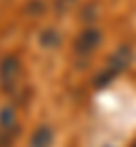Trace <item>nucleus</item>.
Instances as JSON below:
<instances>
[{"instance_id":"f257e3e1","label":"nucleus","mask_w":136,"mask_h":147,"mask_svg":"<svg viewBox=\"0 0 136 147\" xmlns=\"http://www.w3.org/2000/svg\"><path fill=\"white\" fill-rule=\"evenodd\" d=\"M20 79V61L18 57L7 55L0 61V88L5 93H14Z\"/></svg>"},{"instance_id":"f03ea898","label":"nucleus","mask_w":136,"mask_h":147,"mask_svg":"<svg viewBox=\"0 0 136 147\" xmlns=\"http://www.w3.org/2000/svg\"><path fill=\"white\" fill-rule=\"evenodd\" d=\"M100 43H102V32L95 30V27H86V30H82L77 34V38H75V52L82 55V57L91 55Z\"/></svg>"},{"instance_id":"7ed1b4c3","label":"nucleus","mask_w":136,"mask_h":147,"mask_svg":"<svg viewBox=\"0 0 136 147\" xmlns=\"http://www.w3.org/2000/svg\"><path fill=\"white\" fill-rule=\"evenodd\" d=\"M129 63H132V48H129V45H120L116 52L109 57V68H111L116 75L122 73Z\"/></svg>"},{"instance_id":"20e7f679","label":"nucleus","mask_w":136,"mask_h":147,"mask_svg":"<svg viewBox=\"0 0 136 147\" xmlns=\"http://www.w3.org/2000/svg\"><path fill=\"white\" fill-rule=\"evenodd\" d=\"M52 145V129L50 127H39L32 136V147H50Z\"/></svg>"},{"instance_id":"39448f33","label":"nucleus","mask_w":136,"mask_h":147,"mask_svg":"<svg viewBox=\"0 0 136 147\" xmlns=\"http://www.w3.org/2000/svg\"><path fill=\"white\" fill-rule=\"evenodd\" d=\"M18 122H16V109L12 104L2 107L0 109V129H16Z\"/></svg>"},{"instance_id":"423d86ee","label":"nucleus","mask_w":136,"mask_h":147,"mask_svg":"<svg viewBox=\"0 0 136 147\" xmlns=\"http://www.w3.org/2000/svg\"><path fill=\"white\" fill-rule=\"evenodd\" d=\"M39 43L43 48H57L59 43H61V38H59V32L55 27H48V30H43L39 34Z\"/></svg>"},{"instance_id":"0eeeda50","label":"nucleus","mask_w":136,"mask_h":147,"mask_svg":"<svg viewBox=\"0 0 136 147\" xmlns=\"http://www.w3.org/2000/svg\"><path fill=\"white\" fill-rule=\"evenodd\" d=\"M116 77V73L111 70V68H107V70H102V73H97L95 75V79H93V84H95L97 88H102V86H107L111 79Z\"/></svg>"},{"instance_id":"6e6552de","label":"nucleus","mask_w":136,"mask_h":147,"mask_svg":"<svg viewBox=\"0 0 136 147\" xmlns=\"http://www.w3.org/2000/svg\"><path fill=\"white\" fill-rule=\"evenodd\" d=\"M16 134H18V127L16 129H0V147H9Z\"/></svg>"},{"instance_id":"1a4fd4ad","label":"nucleus","mask_w":136,"mask_h":147,"mask_svg":"<svg viewBox=\"0 0 136 147\" xmlns=\"http://www.w3.org/2000/svg\"><path fill=\"white\" fill-rule=\"evenodd\" d=\"M77 0H55V11L59 14H66L68 9H73V5H75Z\"/></svg>"},{"instance_id":"9d476101","label":"nucleus","mask_w":136,"mask_h":147,"mask_svg":"<svg viewBox=\"0 0 136 147\" xmlns=\"http://www.w3.org/2000/svg\"><path fill=\"white\" fill-rule=\"evenodd\" d=\"M30 2H32V5H30V11H32V14H34V11H37V14H41V11H43L41 0H30Z\"/></svg>"},{"instance_id":"9b49d317","label":"nucleus","mask_w":136,"mask_h":147,"mask_svg":"<svg viewBox=\"0 0 136 147\" xmlns=\"http://www.w3.org/2000/svg\"><path fill=\"white\" fill-rule=\"evenodd\" d=\"M104 147H114V145H104Z\"/></svg>"},{"instance_id":"f8f14e48","label":"nucleus","mask_w":136,"mask_h":147,"mask_svg":"<svg viewBox=\"0 0 136 147\" xmlns=\"http://www.w3.org/2000/svg\"><path fill=\"white\" fill-rule=\"evenodd\" d=\"M132 147H136V143H134V145H132Z\"/></svg>"}]
</instances>
